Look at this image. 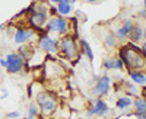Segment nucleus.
<instances>
[{"label": "nucleus", "instance_id": "nucleus-1", "mask_svg": "<svg viewBox=\"0 0 146 119\" xmlns=\"http://www.w3.org/2000/svg\"><path fill=\"white\" fill-rule=\"evenodd\" d=\"M120 60L129 71H143L146 70V57L140 51V48L133 44L124 45L120 50Z\"/></svg>", "mask_w": 146, "mask_h": 119}, {"label": "nucleus", "instance_id": "nucleus-2", "mask_svg": "<svg viewBox=\"0 0 146 119\" xmlns=\"http://www.w3.org/2000/svg\"><path fill=\"white\" fill-rule=\"evenodd\" d=\"M48 19H50V6L45 2H38L31 7V13L28 16V22H29L31 29L44 28Z\"/></svg>", "mask_w": 146, "mask_h": 119}, {"label": "nucleus", "instance_id": "nucleus-3", "mask_svg": "<svg viewBox=\"0 0 146 119\" xmlns=\"http://www.w3.org/2000/svg\"><path fill=\"white\" fill-rule=\"evenodd\" d=\"M58 51L69 61H76L79 58V54H80V46H79L75 37L66 33L58 41Z\"/></svg>", "mask_w": 146, "mask_h": 119}, {"label": "nucleus", "instance_id": "nucleus-4", "mask_svg": "<svg viewBox=\"0 0 146 119\" xmlns=\"http://www.w3.org/2000/svg\"><path fill=\"white\" fill-rule=\"evenodd\" d=\"M36 105H38V110L44 116L53 115L58 108V100L54 94L48 92H40L36 94Z\"/></svg>", "mask_w": 146, "mask_h": 119}, {"label": "nucleus", "instance_id": "nucleus-5", "mask_svg": "<svg viewBox=\"0 0 146 119\" xmlns=\"http://www.w3.org/2000/svg\"><path fill=\"white\" fill-rule=\"evenodd\" d=\"M45 29L48 32H57L60 35H66L69 29V22L62 16H51L45 23Z\"/></svg>", "mask_w": 146, "mask_h": 119}, {"label": "nucleus", "instance_id": "nucleus-6", "mask_svg": "<svg viewBox=\"0 0 146 119\" xmlns=\"http://www.w3.org/2000/svg\"><path fill=\"white\" fill-rule=\"evenodd\" d=\"M25 67V60H23L18 52H10L6 55V70L10 74H18Z\"/></svg>", "mask_w": 146, "mask_h": 119}, {"label": "nucleus", "instance_id": "nucleus-7", "mask_svg": "<svg viewBox=\"0 0 146 119\" xmlns=\"http://www.w3.org/2000/svg\"><path fill=\"white\" fill-rule=\"evenodd\" d=\"M38 46H40V50L45 52H56L58 51V41L48 37V35H42L38 39Z\"/></svg>", "mask_w": 146, "mask_h": 119}, {"label": "nucleus", "instance_id": "nucleus-8", "mask_svg": "<svg viewBox=\"0 0 146 119\" xmlns=\"http://www.w3.org/2000/svg\"><path fill=\"white\" fill-rule=\"evenodd\" d=\"M110 112V108H108V105L102 100V99H96L95 102H94V105L91 106V108L88 109V115L89 116H92V115H96V116H100V118H102V116H105L107 113Z\"/></svg>", "mask_w": 146, "mask_h": 119}, {"label": "nucleus", "instance_id": "nucleus-9", "mask_svg": "<svg viewBox=\"0 0 146 119\" xmlns=\"http://www.w3.org/2000/svg\"><path fill=\"white\" fill-rule=\"evenodd\" d=\"M110 86H111V78H110V76L105 74L98 78V81L95 84V89H94V93L96 96H105L110 92Z\"/></svg>", "mask_w": 146, "mask_h": 119}, {"label": "nucleus", "instance_id": "nucleus-10", "mask_svg": "<svg viewBox=\"0 0 146 119\" xmlns=\"http://www.w3.org/2000/svg\"><path fill=\"white\" fill-rule=\"evenodd\" d=\"M34 37V29L31 28H18L15 35H13V41L16 44H25L28 41H31Z\"/></svg>", "mask_w": 146, "mask_h": 119}, {"label": "nucleus", "instance_id": "nucleus-11", "mask_svg": "<svg viewBox=\"0 0 146 119\" xmlns=\"http://www.w3.org/2000/svg\"><path fill=\"white\" fill-rule=\"evenodd\" d=\"M133 26H135V22H133L131 19H129V20H126L123 25H121L118 29H117V33H115V38H118V39H126V38H129V33H130V31L133 29Z\"/></svg>", "mask_w": 146, "mask_h": 119}, {"label": "nucleus", "instance_id": "nucleus-12", "mask_svg": "<svg viewBox=\"0 0 146 119\" xmlns=\"http://www.w3.org/2000/svg\"><path fill=\"white\" fill-rule=\"evenodd\" d=\"M102 67L105 70H123L124 64L120 60V57H117V58H107V60H104Z\"/></svg>", "mask_w": 146, "mask_h": 119}, {"label": "nucleus", "instance_id": "nucleus-13", "mask_svg": "<svg viewBox=\"0 0 146 119\" xmlns=\"http://www.w3.org/2000/svg\"><path fill=\"white\" fill-rule=\"evenodd\" d=\"M129 38H130L131 44H137V42H140V41L143 39V28L135 23V26H133V29H131L130 33H129Z\"/></svg>", "mask_w": 146, "mask_h": 119}, {"label": "nucleus", "instance_id": "nucleus-14", "mask_svg": "<svg viewBox=\"0 0 146 119\" xmlns=\"http://www.w3.org/2000/svg\"><path fill=\"white\" fill-rule=\"evenodd\" d=\"M129 77L137 86L146 84V74L143 73V71H129Z\"/></svg>", "mask_w": 146, "mask_h": 119}, {"label": "nucleus", "instance_id": "nucleus-15", "mask_svg": "<svg viewBox=\"0 0 146 119\" xmlns=\"http://www.w3.org/2000/svg\"><path fill=\"white\" fill-rule=\"evenodd\" d=\"M57 16H62V18H66L72 13V5L67 3V2H58L57 3Z\"/></svg>", "mask_w": 146, "mask_h": 119}, {"label": "nucleus", "instance_id": "nucleus-16", "mask_svg": "<svg viewBox=\"0 0 146 119\" xmlns=\"http://www.w3.org/2000/svg\"><path fill=\"white\" fill-rule=\"evenodd\" d=\"M115 106H117V109H121V110H127L130 109L131 106H133V100L130 96H121L117 99L115 102Z\"/></svg>", "mask_w": 146, "mask_h": 119}, {"label": "nucleus", "instance_id": "nucleus-17", "mask_svg": "<svg viewBox=\"0 0 146 119\" xmlns=\"http://www.w3.org/2000/svg\"><path fill=\"white\" fill-rule=\"evenodd\" d=\"M79 46H80V50L83 51V54L92 61V60H94V51H92V48H91V45H89L86 41H85V39H80Z\"/></svg>", "mask_w": 146, "mask_h": 119}, {"label": "nucleus", "instance_id": "nucleus-18", "mask_svg": "<svg viewBox=\"0 0 146 119\" xmlns=\"http://www.w3.org/2000/svg\"><path fill=\"white\" fill-rule=\"evenodd\" d=\"M135 110L136 112H146V97H137L135 100Z\"/></svg>", "mask_w": 146, "mask_h": 119}, {"label": "nucleus", "instance_id": "nucleus-19", "mask_svg": "<svg viewBox=\"0 0 146 119\" xmlns=\"http://www.w3.org/2000/svg\"><path fill=\"white\" fill-rule=\"evenodd\" d=\"M104 44H105V46L108 50H111V48H114L115 46V37L113 33H107L105 37H104Z\"/></svg>", "mask_w": 146, "mask_h": 119}, {"label": "nucleus", "instance_id": "nucleus-20", "mask_svg": "<svg viewBox=\"0 0 146 119\" xmlns=\"http://www.w3.org/2000/svg\"><path fill=\"white\" fill-rule=\"evenodd\" d=\"M126 86H127V94H130V96H137L139 94V90L135 86V83H127Z\"/></svg>", "mask_w": 146, "mask_h": 119}, {"label": "nucleus", "instance_id": "nucleus-21", "mask_svg": "<svg viewBox=\"0 0 146 119\" xmlns=\"http://www.w3.org/2000/svg\"><path fill=\"white\" fill-rule=\"evenodd\" d=\"M40 113V110H38V108H36L35 105H29V108H28V116H31V118H35L36 115Z\"/></svg>", "mask_w": 146, "mask_h": 119}, {"label": "nucleus", "instance_id": "nucleus-22", "mask_svg": "<svg viewBox=\"0 0 146 119\" xmlns=\"http://www.w3.org/2000/svg\"><path fill=\"white\" fill-rule=\"evenodd\" d=\"M18 118H21V113H19L18 110H13V112L6 113V119H18Z\"/></svg>", "mask_w": 146, "mask_h": 119}, {"label": "nucleus", "instance_id": "nucleus-23", "mask_svg": "<svg viewBox=\"0 0 146 119\" xmlns=\"http://www.w3.org/2000/svg\"><path fill=\"white\" fill-rule=\"evenodd\" d=\"M135 115H136L137 119H146V112L145 113L143 112H135Z\"/></svg>", "mask_w": 146, "mask_h": 119}, {"label": "nucleus", "instance_id": "nucleus-24", "mask_svg": "<svg viewBox=\"0 0 146 119\" xmlns=\"http://www.w3.org/2000/svg\"><path fill=\"white\" fill-rule=\"evenodd\" d=\"M140 51H142V52H143V55L146 57V41L143 42V45H142V48H140Z\"/></svg>", "mask_w": 146, "mask_h": 119}, {"label": "nucleus", "instance_id": "nucleus-25", "mask_svg": "<svg viewBox=\"0 0 146 119\" xmlns=\"http://www.w3.org/2000/svg\"><path fill=\"white\" fill-rule=\"evenodd\" d=\"M0 65L6 67V60H5V58H0Z\"/></svg>", "mask_w": 146, "mask_h": 119}, {"label": "nucleus", "instance_id": "nucleus-26", "mask_svg": "<svg viewBox=\"0 0 146 119\" xmlns=\"http://www.w3.org/2000/svg\"><path fill=\"white\" fill-rule=\"evenodd\" d=\"M88 3H98V2H101V0H86Z\"/></svg>", "mask_w": 146, "mask_h": 119}, {"label": "nucleus", "instance_id": "nucleus-27", "mask_svg": "<svg viewBox=\"0 0 146 119\" xmlns=\"http://www.w3.org/2000/svg\"><path fill=\"white\" fill-rule=\"evenodd\" d=\"M143 39H145V41H146V28H145V29H143Z\"/></svg>", "mask_w": 146, "mask_h": 119}, {"label": "nucleus", "instance_id": "nucleus-28", "mask_svg": "<svg viewBox=\"0 0 146 119\" xmlns=\"http://www.w3.org/2000/svg\"><path fill=\"white\" fill-rule=\"evenodd\" d=\"M142 16H143V18H146V9H145V10L142 12Z\"/></svg>", "mask_w": 146, "mask_h": 119}, {"label": "nucleus", "instance_id": "nucleus-29", "mask_svg": "<svg viewBox=\"0 0 146 119\" xmlns=\"http://www.w3.org/2000/svg\"><path fill=\"white\" fill-rule=\"evenodd\" d=\"M23 119H35V118H31V116H27V118H23Z\"/></svg>", "mask_w": 146, "mask_h": 119}, {"label": "nucleus", "instance_id": "nucleus-30", "mask_svg": "<svg viewBox=\"0 0 146 119\" xmlns=\"http://www.w3.org/2000/svg\"><path fill=\"white\" fill-rule=\"evenodd\" d=\"M145 9H146V0H145Z\"/></svg>", "mask_w": 146, "mask_h": 119}]
</instances>
